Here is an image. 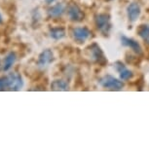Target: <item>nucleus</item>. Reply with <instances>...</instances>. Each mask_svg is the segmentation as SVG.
Segmentation results:
<instances>
[{
    "label": "nucleus",
    "instance_id": "nucleus-17",
    "mask_svg": "<svg viewBox=\"0 0 149 149\" xmlns=\"http://www.w3.org/2000/svg\"><path fill=\"white\" fill-rule=\"evenodd\" d=\"M55 0H47V2L48 3H52V2H54Z\"/></svg>",
    "mask_w": 149,
    "mask_h": 149
},
{
    "label": "nucleus",
    "instance_id": "nucleus-15",
    "mask_svg": "<svg viewBox=\"0 0 149 149\" xmlns=\"http://www.w3.org/2000/svg\"><path fill=\"white\" fill-rule=\"evenodd\" d=\"M15 61H16V55L14 53L8 54V56L4 60V70H9L11 68V66L13 65V63H15Z\"/></svg>",
    "mask_w": 149,
    "mask_h": 149
},
{
    "label": "nucleus",
    "instance_id": "nucleus-3",
    "mask_svg": "<svg viewBox=\"0 0 149 149\" xmlns=\"http://www.w3.org/2000/svg\"><path fill=\"white\" fill-rule=\"evenodd\" d=\"M8 88L11 90H19L22 87V79L18 73H10L7 76Z\"/></svg>",
    "mask_w": 149,
    "mask_h": 149
},
{
    "label": "nucleus",
    "instance_id": "nucleus-2",
    "mask_svg": "<svg viewBox=\"0 0 149 149\" xmlns=\"http://www.w3.org/2000/svg\"><path fill=\"white\" fill-rule=\"evenodd\" d=\"M95 26L102 33H108L110 29V19L106 14H100L95 17Z\"/></svg>",
    "mask_w": 149,
    "mask_h": 149
},
{
    "label": "nucleus",
    "instance_id": "nucleus-11",
    "mask_svg": "<svg viewBox=\"0 0 149 149\" xmlns=\"http://www.w3.org/2000/svg\"><path fill=\"white\" fill-rule=\"evenodd\" d=\"M51 89L54 91H66L68 90V84L63 80H55L51 84Z\"/></svg>",
    "mask_w": 149,
    "mask_h": 149
},
{
    "label": "nucleus",
    "instance_id": "nucleus-14",
    "mask_svg": "<svg viewBox=\"0 0 149 149\" xmlns=\"http://www.w3.org/2000/svg\"><path fill=\"white\" fill-rule=\"evenodd\" d=\"M50 35H51L52 38L56 39V40H60V39L64 37V35H65V31H64V29H61V27H56V29H51V31H50Z\"/></svg>",
    "mask_w": 149,
    "mask_h": 149
},
{
    "label": "nucleus",
    "instance_id": "nucleus-9",
    "mask_svg": "<svg viewBox=\"0 0 149 149\" xmlns=\"http://www.w3.org/2000/svg\"><path fill=\"white\" fill-rule=\"evenodd\" d=\"M121 41H122V44L124 46L131 48V49L133 50L134 53H136V54H140V53H141V47H140V45L137 43L136 41H134V39L128 38V37H126V36H122V37H121Z\"/></svg>",
    "mask_w": 149,
    "mask_h": 149
},
{
    "label": "nucleus",
    "instance_id": "nucleus-8",
    "mask_svg": "<svg viewBox=\"0 0 149 149\" xmlns=\"http://www.w3.org/2000/svg\"><path fill=\"white\" fill-rule=\"evenodd\" d=\"M127 14L131 22H136L140 15V6L136 2L131 3L127 8Z\"/></svg>",
    "mask_w": 149,
    "mask_h": 149
},
{
    "label": "nucleus",
    "instance_id": "nucleus-4",
    "mask_svg": "<svg viewBox=\"0 0 149 149\" xmlns=\"http://www.w3.org/2000/svg\"><path fill=\"white\" fill-rule=\"evenodd\" d=\"M73 37L78 43H83L91 36V31L87 27H76L73 29Z\"/></svg>",
    "mask_w": 149,
    "mask_h": 149
},
{
    "label": "nucleus",
    "instance_id": "nucleus-13",
    "mask_svg": "<svg viewBox=\"0 0 149 149\" xmlns=\"http://www.w3.org/2000/svg\"><path fill=\"white\" fill-rule=\"evenodd\" d=\"M63 12H64V5L61 3L55 5V6H53L49 10V14L51 17H60L61 15H63Z\"/></svg>",
    "mask_w": 149,
    "mask_h": 149
},
{
    "label": "nucleus",
    "instance_id": "nucleus-12",
    "mask_svg": "<svg viewBox=\"0 0 149 149\" xmlns=\"http://www.w3.org/2000/svg\"><path fill=\"white\" fill-rule=\"evenodd\" d=\"M139 35L143 39V41L146 42L147 44H149V26L148 24H142L139 26Z\"/></svg>",
    "mask_w": 149,
    "mask_h": 149
},
{
    "label": "nucleus",
    "instance_id": "nucleus-1",
    "mask_svg": "<svg viewBox=\"0 0 149 149\" xmlns=\"http://www.w3.org/2000/svg\"><path fill=\"white\" fill-rule=\"evenodd\" d=\"M100 84L103 88L110 89V90H121L124 87V84L122 81L117 80L116 78L110 76V75H106V76L102 77V79H100Z\"/></svg>",
    "mask_w": 149,
    "mask_h": 149
},
{
    "label": "nucleus",
    "instance_id": "nucleus-18",
    "mask_svg": "<svg viewBox=\"0 0 149 149\" xmlns=\"http://www.w3.org/2000/svg\"><path fill=\"white\" fill-rule=\"evenodd\" d=\"M2 22V17H1V15H0V24Z\"/></svg>",
    "mask_w": 149,
    "mask_h": 149
},
{
    "label": "nucleus",
    "instance_id": "nucleus-6",
    "mask_svg": "<svg viewBox=\"0 0 149 149\" xmlns=\"http://www.w3.org/2000/svg\"><path fill=\"white\" fill-rule=\"evenodd\" d=\"M53 60H54V55H53L51 50H45V51H43L39 55L37 64L40 67H45L48 64L51 63Z\"/></svg>",
    "mask_w": 149,
    "mask_h": 149
},
{
    "label": "nucleus",
    "instance_id": "nucleus-10",
    "mask_svg": "<svg viewBox=\"0 0 149 149\" xmlns=\"http://www.w3.org/2000/svg\"><path fill=\"white\" fill-rule=\"evenodd\" d=\"M116 64H117L116 68H117V70L120 73V79L121 80L127 81V80L130 79V78L133 77V73H132V71L128 70L125 66L123 65L122 63H117Z\"/></svg>",
    "mask_w": 149,
    "mask_h": 149
},
{
    "label": "nucleus",
    "instance_id": "nucleus-5",
    "mask_svg": "<svg viewBox=\"0 0 149 149\" xmlns=\"http://www.w3.org/2000/svg\"><path fill=\"white\" fill-rule=\"evenodd\" d=\"M91 57L95 61H97V63L102 64V65L106 63L104 55H103L102 51L97 44H93L91 46Z\"/></svg>",
    "mask_w": 149,
    "mask_h": 149
},
{
    "label": "nucleus",
    "instance_id": "nucleus-7",
    "mask_svg": "<svg viewBox=\"0 0 149 149\" xmlns=\"http://www.w3.org/2000/svg\"><path fill=\"white\" fill-rule=\"evenodd\" d=\"M68 17L73 22H80L84 19V13L79 9V7L75 4H71L68 7Z\"/></svg>",
    "mask_w": 149,
    "mask_h": 149
},
{
    "label": "nucleus",
    "instance_id": "nucleus-16",
    "mask_svg": "<svg viewBox=\"0 0 149 149\" xmlns=\"http://www.w3.org/2000/svg\"><path fill=\"white\" fill-rule=\"evenodd\" d=\"M5 87H8L7 77H0V91L3 90Z\"/></svg>",
    "mask_w": 149,
    "mask_h": 149
}]
</instances>
